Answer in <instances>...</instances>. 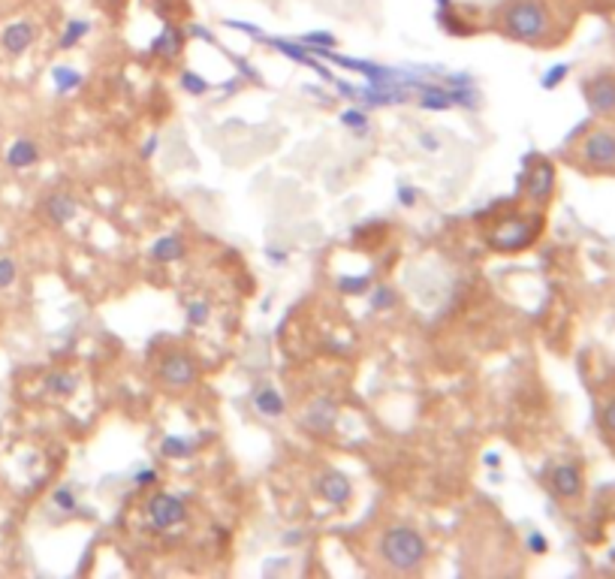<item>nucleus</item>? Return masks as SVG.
I'll use <instances>...</instances> for the list:
<instances>
[{
    "label": "nucleus",
    "mask_w": 615,
    "mask_h": 579,
    "mask_svg": "<svg viewBox=\"0 0 615 579\" xmlns=\"http://www.w3.org/2000/svg\"><path fill=\"white\" fill-rule=\"evenodd\" d=\"M199 377V366L196 359L185 350H172L166 353L160 362V384L169 386V390H185V386H194Z\"/></svg>",
    "instance_id": "3"
},
{
    "label": "nucleus",
    "mask_w": 615,
    "mask_h": 579,
    "mask_svg": "<svg viewBox=\"0 0 615 579\" xmlns=\"http://www.w3.org/2000/svg\"><path fill=\"white\" fill-rule=\"evenodd\" d=\"M76 212H79V205H76V200H73L70 194H52L46 200V218L52 223L73 220V218H76Z\"/></svg>",
    "instance_id": "13"
},
{
    "label": "nucleus",
    "mask_w": 615,
    "mask_h": 579,
    "mask_svg": "<svg viewBox=\"0 0 615 579\" xmlns=\"http://www.w3.org/2000/svg\"><path fill=\"white\" fill-rule=\"evenodd\" d=\"M344 121L351 124V127H362V124H365V115H362V112H347V115H344Z\"/></svg>",
    "instance_id": "29"
},
{
    "label": "nucleus",
    "mask_w": 615,
    "mask_h": 579,
    "mask_svg": "<svg viewBox=\"0 0 615 579\" xmlns=\"http://www.w3.org/2000/svg\"><path fill=\"white\" fill-rule=\"evenodd\" d=\"M528 196L534 203H546L552 196V187H555V169L552 163H537L534 169H531L528 176Z\"/></svg>",
    "instance_id": "11"
},
{
    "label": "nucleus",
    "mask_w": 615,
    "mask_h": 579,
    "mask_svg": "<svg viewBox=\"0 0 615 579\" xmlns=\"http://www.w3.org/2000/svg\"><path fill=\"white\" fill-rule=\"evenodd\" d=\"M185 516H187V507L178 495L157 492L154 498L148 501V519H152V525L160 528V531H166V528H172V525H181Z\"/></svg>",
    "instance_id": "4"
},
{
    "label": "nucleus",
    "mask_w": 615,
    "mask_h": 579,
    "mask_svg": "<svg viewBox=\"0 0 615 579\" xmlns=\"http://www.w3.org/2000/svg\"><path fill=\"white\" fill-rule=\"evenodd\" d=\"M501 28L507 37L522 43H540L550 34V13L540 0H513L501 15Z\"/></svg>",
    "instance_id": "2"
},
{
    "label": "nucleus",
    "mask_w": 615,
    "mask_h": 579,
    "mask_svg": "<svg viewBox=\"0 0 615 579\" xmlns=\"http://www.w3.org/2000/svg\"><path fill=\"white\" fill-rule=\"evenodd\" d=\"M46 390L57 393V395H70L73 390H76V377L66 375V371H55V375L46 377Z\"/></svg>",
    "instance_id": "18"
},
{
    "label": "nucleus",
    "mask_w": 615,
    "mask_h": 579,
    "mask_svg": "<svg viewBox=\"0 0 615 579\" xmlns=\"http://www.w3.org/2000/svg\"><path fill=\"white\" fill-rule=\"evenodd\" d=\"M88 30H91V24H88V22L73 19L70 24H66V30H64V37H61V48H73L82 37H88Z\"/></svg>",
    "instance_id": "19"
},
{
    "label": "nucleus",
    "mask_w": 615,
    "mask_h": 579,
    "mask_svg": "<svg viewBox=\"0 0 615 579\" xmlns=\"http://www.w3.org/2000/svg\"><path fill=\"white\" fill-rule=\"evenodd\" d=\"M152 254H154V260H160V263L181 260V256H185V242H181L178 236H163L154 242Z\"/></svg>",
    "instance_id": "16"
},
{
    "label": "nucleus",
    "mask_w": 615,
    "mask_h": 579,
    "mask_svg": "<svg viewBox=\"0 0 615 579\" xmlns=\"http://www.w3.org/2000/svg\"><path fill=\"white\" fill-rule=\"evenodd\" d=\"M564 73H567V67H555V70H552V76H546V79H543V85H546V88H552L555 82L564 79Z\"/></svg>",
    "instance_id": "28"
},
{
    "label": "nucleus",
    "mask_w": 615,
    "mask_h": 579,
    "mask_svg": "<svg viewBox=\"0 0 615 579\" xmlns=\"http://www.w3.org/2000/svg\"><path fill=\"white\" fill-rule=\"evenodd\" d=\"M528 546H531V549H534V552H543V549H546V540H543V537H540V534H531Z\"/></svg>",
    "instance_id": "30"
},
{
    "label": "nucleus",
    "mask_w": 615,
    "mask_h": 579,
    "mask_svg": "<svg viewBox=\"0 0 615 579\" xmlns=\"http://www.w3.org/2000/svg\"><path fill=\"white\" fill-rule=\"evenodd\" d=\"M317 492L326 498L329 504H347L351 501V495H353V486H351V480H347L344 474H338V471H326V474L320 477V483H317Z\"/></svg>",
    "instance_id": "10"
},
{
    "label": "nucleus",
    "mask_w": 615,
    "mask_h": 579,
    "mask_svg": "<svg viewBox=\"0 0 615 579\" xmlns=\"http://www.w3.org/2000/svg\"><path fill=\"white\" fill-rule=\"evenodd\" d=\"M37 160H39V145L33 143V139H15L10 145V151H6V163H10L13 169H28Z\"/></svg>",
    "instance_id": "12"
},
{
    "label": "nucleus",
    "mask_w": 615,
    "mask_h": 579,
    "mask_svg": "<svg viewBox=\"0 0 615 579\" xmlns=\"http://www.w3.org/2000/svg\"><path fill=\"white\" fill-rule=\"evenodd\" d=\"M583 157L592 169H615V134L610 130H594L585 136Z\"/></svg>",
    "instance_id": "5"
},
{
    "label": "nucleus",
    "mask_w": 615,
    "mask_h": 579,
    "mask_svg": "<svg viewBox=\"0 0 615 579\" xmlns=\"http://www.w3.org/2000/svg\"><path fill=\"white\" fill-rule=\"evenodd\" d=\"M181 43H185V37H181V30L176 28H166L160 37H157V43H154V52H166V55H178V48Z\"/></svg>",
    "instance_id": "17"
},
{
    "label": "nucleus",
    "mask_w": 615,
    "mask_h": 579,
    "mask_svg": "<svg viewBox=\"0 0 615 579\" xmlns=\"http://www.w3.org/2000/svg\"><path fill=\"white\" fill-rule=\"evenodd\" d=\"M15 278H19V266H15L10 256H0V290L13 287Z\"/></svg>",
    "instance_id": "22"
},
{
    "label": "nucleus",
    "mask_w": 615,
    "mask_h": 579,
    "mask_svg": "<svg viewBox=\"0 0 615 579\" xmlns=\"http://www.w3.org/2000/svg\"><path fill=\"white\" fill-rule=\"evenodd\" d=\"M531 238H534V227H525V220L513 218L495 229L492 245L501 247V251H519V247L531 245Z\"/></svg>",
    "instance_id": "7"
},
{
    "label": "nucleus",
    "mask_w": 615,
    "mask_h": 579,
    "mask_svg": "<svg viewBox=\"0 0 615 579\" xmlns=\"http://www.w3.org/2000/svg\"><path fill=\"white\" fill-rule=\"evenodd\" d=\"M163 453H176V456H178V453H187V444L178 441V437H166V441H163Z\"/></svg>",
    "instance_id": "26"
},
{
    "label": "nucleus",
    "mask_w": 615,
    "mask_h": 579,
    "mask_svg": "<svg viewBox=\"0 0 615 579\" xmlns=\"http://www.w3.org/2000/svg\"><path fill=\"white\" fill-rule=\"evenodd\" d=\"M601 426H603L606 435H615V395H612L610 402H603V408H601Z\"/></svg>",
    "instance_id": "24"
},
{
    "label": "nucleus",
    "mask_w": 615,
    "mask_h": 579,
    "mask_svg": "<svg viewBox=\"0 0 615 579\" xmlns=\"http://www.w3.org/2000/svg\"><path fill=\"white\" fill-rule=\"evenodd\" d=\"M254 408L263 413V417H281L284 413V399L278 395L275 386H263L254 395Z\"/></svg>",
    "instance_id": "15"
},
{
    "label": "nucleus",
    "mask_w": 615,
    "mask_h": 579,
    "mask_svg": "<svg viewBox=\"0 0 615 579\" xmlns=\"http://www.w3.org/2000/svg\"><path fill=\"white\" fill-rule=\"evenodd\" d=\"M181 82H185V88H187V91H194V94H203V91H205V82H203V79H196L194 73H185V79H181Z\"/></svg>",
    "instance_id": "25"
},
{
    "label": "nucleus",
    "mask_w": 615,
    "mask_h": 579,
    "mask_svg": "<svg viewBox=\"0 0 615 579\" xmlns=\"http://www.w3.org/2000/svg\"><path fill=\"white\" fill-rule=\"evenodd\" d=\"M52 79H55V85L57 91H73V88H79L82 85V76L76 70H66V67H55L52 70Z\"/></svg>",
    "instance_id": "20"
},
{
    "label": "nucleus",
    "mask_w": 615,
    "mask_h": 579,
    "mask_svg": "<svg viewBox=\"0 0 615 579\" xmlns=\"http://www.w3.org/2000/svg\"><path fill=\"white\" fill-rule=\"evenodd\" d=\"M52 504H55L57 510H64V513L76 510V492H73L70 486H61V489H55V495H52Z\"/></svg>",
    "instance_id": "21"
},
{
    "label": "nucleus",
    "mask_w": 615,
    "mask_h": 579,
    "mask_svg": "<svg viewBox=\"0 0 615 579\" xmlns=\"http://www.w3.org/2000/svg\"><path fill=\"white\" fill-rule=\"evenodd\" d=\"M585 100L592 106V112L597 115H612L615 112V76H597L588 82L585 88Z\"/></svg>",
    "instance_id": "9"
},
{
    "label": "nucleus",
    "mask_w": 615,
    "mask_h": 579,
    "mask_svg": "<svg viewBox=\"0 0 615 579\" xmlns=\"http://www.w3.org/2000/svg\"><path fill=\"white\" fill-rule=\"evenodd\" d=\"M187 320H190L194 326H203L205 320H209V302H203V299L190 302V305H187Z\"/></svg>",
    "instance_id": "23"
},
{
    "label": "nucleus",
    "mask_w": 615,
    "mask_h": 579,
    "mask_svg": "<svg viewBox=\"0 0 615 579\" xmlns=\"http://www.w3.org/2000/svg\"><path fill=\"white\" fill-rule=\"evenodd\" d=\"M380 558L386 561L395 574H413L422 561L429 558V543L417 528L411 525H393L380 537Z\"/></svg>",
    "instance_id": "1"
},
{
    "label": "nucleus",
    "mask_w": 615,
    "mask_h": 579,
    "mask_svg": "<svg viewBox=\"0 0 615 579\" xmlns=\"http://www.w3.org/2000/svg\"><path fill=\"white\" fill-rule=\"evenodd\" d=\"M100 4H103V10L109 15H121L124 6H127V0H100Z\"/></svg>",
    "instance_id": "27"
},
{
    "label": "nucleus",
    "mask_w": 615,
    "mask_h": 579,
    "mask_svg": "<svg viewBox=\"0 0 615 579\" xmlns=\"http://www.w3.org/2000/svg\"><path fill=\"white\" fill-rule=\"evenodd\" d=\"M33 39H37V28H33V22H28V19L10 22L4 30H0V46H4V52L13 57L28 52L33 46Z\"/></svg>",
    "instance_id": "6"
},
{
    "label": "nucleus",
    "mask_w": 615,
    "mask_h": 579,
    "mask_svg": "<svg viewBox=\"0 0 615 579\" xmlns=\"http://www.w3.org/2000/svg\"><path fill=\"white\" fill-rule=\"evenodd\" d=\"M550 486L559 498H567V501L579 498V495H583V471H579L576 465H570V462L555 465L552 474H550Z\"/></svg>",
    "instance_id": "8"
},
{
    "label": "nucleus",
    "mask_w": 615,
    "mask_h": 579,
    "mask_svg": "<svg viewBox=\"0 0 615 579\" xmlns=\"http://www.w3.org/2000/svg\"><path fill=\"white\" fill-rule=\"evenodd\" d=\"M136 480H139V486H148V483L154 480V471H145V474H143V477H136Z\"/></svg>",
    "instance_id": "31"
},
{
    "label": "nucleus",
    "mask_w": 615,
    "mask_h": 579,
    "mask_svg": "<svg viewBox=\"0 0 615 579\" xmlns=\"http://www.w3.org/2000/svg\"><path fill=\"white\" fill-rule=\"evenodd\" d=\"M332 419H335V408H332L329 399H317L305 413V426L314 428V432H329Z\"/></svg>",
    "instance_id": "14"
}]
</instances>
